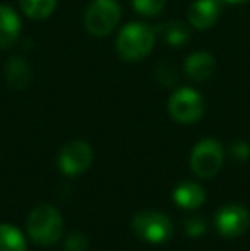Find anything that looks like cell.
<instances>
[{"instance_id":"cell-1","label":"cell","mask_w":250,"mask_h":251,"mask_svg":"<svg viewBox=\"0 0 250 251\" xmlns=\"http://www.w3.org/2000/svg\"><path fill=\"white\" fill-rule=\"evenodd\" d=\"M63 221L52 205H38L28 217V232L36 245L52 246L62 238Z\"/></svg>"},{"instance_id":"cell-2","label":"cell","mask_w":250,"mask_h":251,"mask_svg":"<svg viewBox=\"0 0 250 251\" xmlns=\"http://www.w3.org/2000/svg\"><path fill=\"white\" fill-rule=\"evenodd\" d=\"M154 33L149 26L139 23L127 24L117 38V50L120 56L129 62L140 60L153 50Z\"/></svg>"},{"instance_id":"cell-3","label":"cell","mask_w":250,"mask_h":251,"mask_svg":"<svg viewBox=\"0 0 250 251\" xmlns=\"http://www.w3.org/2000/svg\"><path fill=\"white\" fill-rule=\"evenodd\" d=\"M132 231L140 239H144V241L160 245V243H165L171 238V234H173V224L161 212L144 210L139 212L132 219Z\"/></svg>"},{"instance_id":"cell-4","label":"cell","mask_w":250,"mask_h":251,"mask_svg":"<svg viewBox=\"0 0 250 251\" xmlns=\"http://www.w3.org/2000/svg\"><path fill=\"white\" fill-rule=\"evenodd\" d=\"M120 7L115 0H94L84 14V26L94 36H105L117 27Z\"/></svg>"},{"instance_id":"cell-5","label":"cell","mask_w":250,"mask_h":251,"mask_svg":"<svg viewBox=\"0 0 250 251\" xmlns=\"http://www.w3.org/2000/svg\"><path fill=\"white\" fill-rule=\"evenodd\" d=\"M223 166V149L214 139H204L194 147L190 168L200 178H213Z\"/></svg>"},{"instance_id":"cell-6","label":"cell","mask_w":250,"mask_h":251,"mask_svg":"<svg viewBox=\"0 0 250 251\" xmlns=\"http://www.w3.org/2000/svg\"><path fill=\"white\" fill-rule=\"evenodd\" d=\"M168 111L180 123H194L202 116L204 100L194 89H180L171 96Z\"/></svg>"},{"instance_id":"cell-7","label":"cell","mask_w":250,"mask_h":251,"mask_svg":"<svg viewBox=\"0 0 250 251\" xmlns=\"http://www.w3.org/2000/svg\"><path fill=\"white\" fill-rule=\"evenodd\" d=\"M214 226H216V231L224 238H237L249 229L250 212L242 205H224L218 210Z\"/></svg>"},{"instance_id":"cell-8","label":"cell","mask_w":250,"mask_h":251,"mask_svg":"<svg viewBox=\"0 0 250 251\" xmlns=\"http://www.w3.org/2000/svg\"><path fill=\"white\" fill-rule=\"evenodd\" d=\"M93 162V149L84 140H72L58 154V166L62 173L69 176H76L84 173Z\"/></svg>"},{"instance_id":"cell-9","label":"cell","mask_w":250,"mask_h":251,"mask_svg":"<svg viewBox=\"0 0 250 251\" xmlns=\"http://www.w3.org/2000/svg\"><path fill=\"white\" fill-rule=\"evenodd\" d=\"M220 5L216 0H195L189 9V21L195 29H207L218 21Z\"/></svg>"},{"instance_id":"cell-10","label":"cell","mask_w":250,"mask_h":251,"mask_svg":"<svg viewBox=\"0 0 250 251\" xmlns=\"http://www.w3.org/2000/svg\"><path fill=\"white\" fill-rule=\"evenodd\" d=\"M214 67H216V62H214L211 53L197 51L190 55L187 62H185V72L192 80L202 82V80H207L213 75Z\"/></svg>"},{"instance_id":"cell-11","label":"cell","mask_w":250,"mask_h":251,"mask_svg":"<svg viewBox=\"0 0 250 251\" xmlns=\"http://www.w3.org/2000/svg\"><path fill=\"white\" fill-rule=\"evenodd\" d=\"M173 200L178 207L192 210V208H197L204 203V200H206V192H204L202 186L197 185V183L184 181V183H180V185H177V188H175Z\"/></svg>"},{"instance_id":"cell-12","label":"cell","mask_w":250,"mask_h":251,"mask_svg":"<svg viewBox=\"0 0 250 251\" xmlns=\"http://www.w3.org/2000/svg\"><path fill=\"white\" fill-rule=\"evenodd\" d=\"M21 23L10 7L0 5V48H7L17 40Z\"/></svg>"},{"instance_id":"cell-13","label":"cell","mask_w":250,"mask_h":251,"mask_svg":"<svg viewBox=\"0 0 250 251\" xmlns=\"http://www.w3.org/2000/svg\"><path fill=\"white\" fill-rule=\"evenodd\" d=\"M5 79L12 89H26L31 84V70L28 63L19 56L9 60L5 69Z\"/></svg>"},{"instance_id":"cell-14","label":"cell","mask_w":250,"mask_h":251,"mask_svg":"<svg viewBox=\"0 0 250 251\" xmlns=\"http://www.w3.org/2000/svg\"><path fill=\"white\" fill-rule=\"evenodd\" d=\"M0 251H26V239L19 229L0 224Z\"/></svg>"},{"instance_id":"cell-15","label":"cell","mask_w":250,"mask_h":251,"mask_svg":"<svg viewBox=\"0 0 250 251\" xmlns=\"http://www.w3.org/2000/svg\"><path fill=\"white\" fill-rule=\"evenodd\" d=\"M57 0H21V9L31 19H45L54 12Z\"/></svg>"},{"instance_id":"cell-16","label":"cell","mask_w":250,"mask_h":251,"mask_svg":"<svg viewBox=\"0 0 250 251\" xmlns=\"http://www.w3.org/2000/svg\"><path fill=\"white\" fill-rule=\"evenodd\" d=\"M163 38L171 45V47H182L189 41L190 34L185 24L177 23V21H171L165 26L163 29Z\"/></svg>"},{"instance_id":"cell-17","label":"cell","mask_w":250,"mask_h":251,"mask_svg":"<svg viewBox=\"0 0 250 251\" xmlns=\"http://www.w3.org/2000/svg\"><path fill=\"white\" fill-rule=\"evenodd\" d=\"M134 7L142 16H156L163 10L165 0H134Z\"/></svg>"},{"instance_id":"cell-18","label":"cell","mask_w":250,"mask_h":251,"mask_svg":"<svg viewBox=\"0 0 250 251\" xmlns=\"http://www.w3.org/2000/svg\"><path fill=\"white\" fill-rule=\"evenodd\" d=\"M86 245H87L86 238H84L83 234H79V232H76V234L67 238L65 248H67V251H84L86 250Z\"/></svg>"},{"instance_id":"cell-19","label":"cell","mask_w":250,"mask_h":251,"mask_svg":"<svg viewBox=\"0 0 250 251\" xmlns=\"http://www.w3.org/2000/svg\"><path fill=\"white\" fill-rule=\"evenodd\" d=\"M231 155L237 161H247L250 157V146L247 142H235L231 146Z\"/></svg>"},{"instance_id":"cell-20","label":"cell","mask_w":250,"mask_h":251,"mask_svg":"<svg viewBox=\"0 0 250 251\" xmlns=\"http://www.w3.org/2000/svg\"><path fill=\"white\" fill-rule=\"evenodd\" d=\"M185 229L190 236H199L204 232V222L200 219H190V221L185 224Z\"/></svg>"},{"instance_id":"cell-21","label":"cell","mask_w":250,"mask_h":251,"mask_svg":"<svg viewBox=\"0 0 250 251\" xmlns=\"http://www.w3.org/2000/svg\"><path fill=\"white\" fill-rule=\"evenodd\" d=\"M224 2H230V3H245L249 0H224Z\"/></svg>"}]
</instances>
